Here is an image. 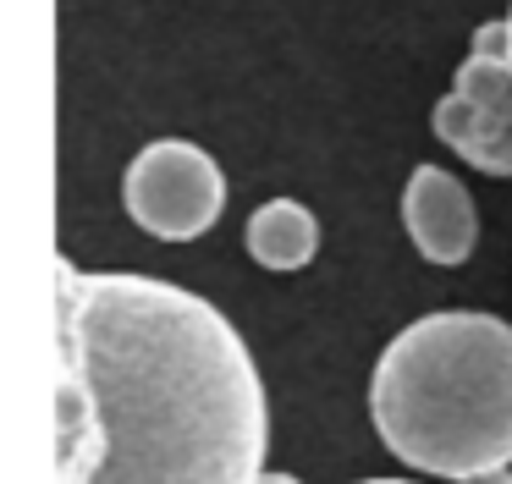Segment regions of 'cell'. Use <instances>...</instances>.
I'll return each mask as SVG.
<instances>
[{"label": "cell", "mask_w": 512, "mask_h": 484, "mask_svg": "<svg viewBox=\"0 0 512 484\" xmlns=\"http://www.w3.org/2000/svg\"><path fill=\"white\" fill-rule=\"evenodd\" d=\"M122 204L133 226H144L160 242H193L221 220L226 176L210 149L188 138H155L133 154L122 176Z\"/></svg>", "instance_id": "277c9868"}, {"label": "cell", "mask_w": 512, "mask_h": 484, "mask_svg": "<svg viewBox=\"0 0 512 484\" xmlns=\"http://www.w3.org/2000/svg\"><path fill=\"white\" fill-rule=\"evenodd\" d=\"M369 418L408 468L474 479L512 462V325L474 308L424 314L391 336Z\"/></svg>", "instance_id": "7a4b0ae2"}, {"label": "cell", "mask_w": 512, "mask_h": 484, "mask_svg": "<svg viewBox=\"0 0 512 484\" xmlns=\"http://www.w3.org/2000/svg\"><path fill=\"white\" fill-rule=\"evenodd\" d=\"M435 138L485 176H512V28H474V50L457 66L452 94L430 110Z\"/></svg>", "instance_id": "3957f363"}, {"label": "cell", "mask_w": 512, "mask_h": 484, "mask_svg": "<svg viewBox=\"0 0 512 484\" xmlns=\"http://www.w3.org/2000/svg\"><path fill=\"white\" fill-rule=\"evenodd\" d=\"M248 259L259 264V270H303V264L320 253V220H314V209H303L298 198H270V204H259L254 215H248Z\"/></svg>", "instance_id": "8992f818"}, {"label": "cell", "mask_w": 512, "mask_h": 484, "mask_svg": "<svg viewBox=\"0 0 512 484\" xmlns=\"http://www.w3.org/2000/svg\"><path fill=\"white\" fill-rule=\"evenodd\" d=\"M259 484H298V479H292V473H265Z\"/></svg>", "instance_id": "ba28073f"}, {"label": "cell", "mask_w": 512, "mask_h": 484, "mask_svg": "<svg viewBox=\"0 0 512 484\" xmlns=\"http://www.w3.org/2000/svg\"><path fill=\"white\" fill-rule=\"evenodd\" d=\"M61 484H259L270 413L237 325L188 286L56 264Z\"/></svg>", "instance_id": "6da1fadb"}, {"label": "cell", "mask_w": 512, "mask_h": 484, "mask_svg": "<svg viewBox=\"0 0 512 484\" xmlns=\"http://www.w3.org/2000/svg\"><path fill=\"white\" fill-rule=\"evenodd\" d=\"M463 484H512V468H490V473H474V479Z\"/></svg>", "instance_id": "52a82bcc"}, {"label": "cell", "mask_w": 512, "mask_h": 484, "mask_svg": "<svg viewBox=\"0 0 512 484\" xmlns=\"http://www.w3.org/2000/svg\"><path fill=\"white\" fill-rule=\"evenodd\" d=\"M364 484H413V479H364Z\"/></svg>", "instance_id": "9c48e42d"}, {"label": "cell", "mask_w": 512, "mask_h": 484, "mask_svg": "<svg viewBox=\"0 0 512 484\" xmlns=\"http://www.w3.org/2000/svg\"><path fill=\"white\" fill-rule=\"evenodd\" d=\"M507 28H512V11H507Z\"/></svg>", "instance_id": "30bf717a"}, {"label": "cell", "mask_w": 512, "mask_h": 484, "mask_svg": "<svg viewBox=\"0 0 512 484\" xmlns=\"http://www.w3.org/2000/svg\"><path fill=\"white\" fill-rule=\"evenodd\" d=\"M402 226H408L413 248L430 264H463L479 242V215L468 187L441 165H413L408 187H402Z\"/></svg>", "instance_id": "5b68a950"}]
</instances>
